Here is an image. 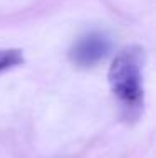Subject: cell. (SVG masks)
Returning a JSON list of instances; mask_svg holds the SVG:
<instances>
[{
	"instance_id": "1",
	"label": "cell",
	"mask_w": 156,
	"mask_h": 158,
	"mask_svg": "<svg viewBox=\"0 0 156 158\" xmlns=\"http://www.w3.org/2000/svg\"><path fill=\"white\" fill-rule=\"evenodd\" d=\"M143 49L129 46L116 54L107 73L111 91L129 116L138 114L143 106Z\"/></svg>"
},
{
	"instance_id": "2",
	"label": "cell",
	"mask_w": 156,
	"mask_h": 158,
	"mask_svg": "<svg viewBox=\"0 0 156 158\" xmlns=\"http://www.w3.org/2000/svg\"><path fill=\"white\" fill-rule=\"evenodd\" d=\"M109 49H111L109 37L106 34L92 31L81 35L72 44V47L69 51V59L77 67H92L106 57Z\"/></svg>"
},
{
	"instance_id": "3",
	"label": "cell",
	"mask_w": 156,
	"mask_h": 158,
	"mask_svg": "<svg viewBox=\"0 0 156 158\" xmlns=\"http://www.w3.org/2000/svg\"><path fill=\"white\" fill-rule=\"evenodd\" d=\"M25 62L20 49H0V73L14 69Z\"/></svg>"
}]
</instances>
